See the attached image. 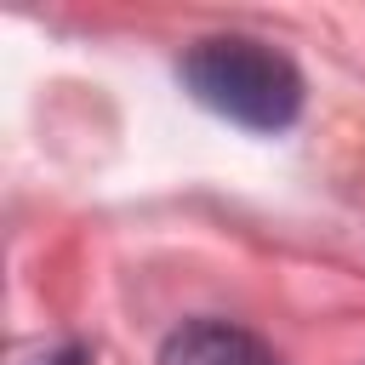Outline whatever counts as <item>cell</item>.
Returning <instances> with one entry per match:
<instances>
[{"mask_svg": "<svg viewBox=\"0 0 365 365\" xmlns=\"http://www.w3.org/2000/svg\"><path fill=\"white\" fill-rule=\"evenodd\" d=\"M182 86L200 108L245 131H285L302 114V74L291 68V57L245 34L200 40L182 57Z\"/></svg>", "mask_w": 365, "mask_h": 365, "instance_id": "obj_1", "label": "cell"}, {"mask_svg": "<svg viewBox=\"0 0 365 365\" xmlns=\"http://www.w3.org/2000/svg\"><path fill=\"white\" fill-rule=\"evenodd\" d=\"M160 365H279L251 331L222 325V319H194L182 331L165 336Z\"/></svg>", "mask_w": 365, "mask_h": 365, "instance_id": "obj_2", "label": "cell"}, {"mask_svg": "<svg viewBox=\"0 0 365 365\" xmlns=\"http://www.w3.org/2000/svg\"><path fill=\"white\" fill-rule=\"evenodd\" d=\"M40 365H80V354L68 348V354H57V359H40Z\"/></svg>", "mask_w": 365, "mask_h": 365, "instance_id": "obj_3", "label": "cell"}]
</instances>
